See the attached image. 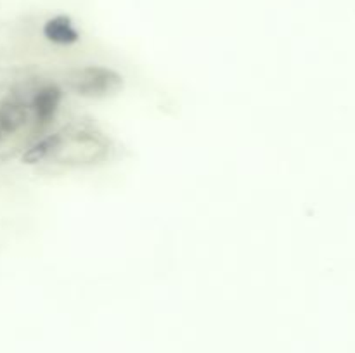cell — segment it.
<instances>
[{
    "mask_svg": "<svg viewBox=\"0 0 355 353\" xmlns=\"http://www.w3.org/2000/svg\"><path fill=\"white\" fill-rule=\"evenodd\" d=\"M61 90L55 85H45L33 93L28 104H30V111L38 125L49 123L54 118L55 111L61 104Z\"/></svg>",
    "mask_w": 355,
    "mask_h": 353,
    "instance_id": "obj_3",
    "label": "cell"
},
{
    "mask_svg": "<svg viewBox=\"0 0 355 353\" xmlns=\"http://www.w3.org/2000/svg\"><path fill=\"white\" fill-rule=\"evenodd\" d=\"M66 83L78 96L106 97L118 92L123 80L116 71L104 66H85L69 73Z\"/></svg>",
    "mask_w": 355,
    "mask_h": 353,
    "instance_id": "obj_1",
    "label": "cell"
},
{
    "mask_svg": "<svg viewBox=\"0 0 355 353\" xmlns=\"http://www.w3.org/2000/svg\"><path fill=\"white\" fill-rule=\"evenodd\" d=\"M44 31L45 37L51 42H54V44L68 45L78 40V33H76L75 26L66 17H54V19H51L45 24Z\"/></svg>",
    "mask_w": 355,
    "mask_h": 353,
    "instance_id": "obj_5",
    "label": "cell"
},
{
    "mask_svg": "<svg viewBox=\"0 0 355 353\" xmlns=\"http://www.w3.org/2000/svg\"><path fill=\"white\" fill-rule=\"evenodd\" d=\"M61 141L62 137L59 134L47 135V137L38 141L37 144L31 145V147L28 149L26 154L23 156L24 161L42 163V161H47V159L55 158L59 152V147H61Z\"/></svg>",
    "mask_w": 355,
    "mask_h": 353,
    "instance_id": "obj_4",
    "label": "cell"
},
{
    "mask_svg": "<svg viewBox=\"0 0 355 353\" xmlns=\"http://www.w3.org/2000/svg\"><path fill=\"white\" fill-rule=\"evenodd\" d=\"M30 104L21 97L12 96L0 104V135L14 134L30 120Z\"/></svg>",
    "mask_w": 355,
    "mask_h": 353,
    "instance_id": "obj_2",
    "label": "cell"
}]
</instances>
